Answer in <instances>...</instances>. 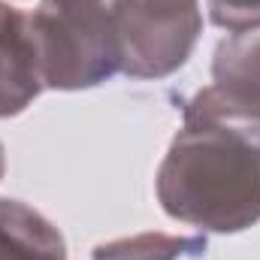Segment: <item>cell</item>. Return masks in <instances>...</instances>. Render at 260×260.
Returning a JSON list of instances; mask_svg holds the SVG:
<instances>
[{
  "mask_svg": "<svg viewBox=\"0 0 260 260\" xmlns=\"http://www.w3.org/2000/svg\"><path fill=\"white\" fill-rule=\"evenodd\" d=\"M160 209L209 233H242L260 221V124L185 103L154 179Z\"/></svg>",
  "mask_w": 260,
  "mask_h": 260,
  "instance_id": "cell-1",
  "label": "cell"
},
{
  "mask_svg": "<svg viewBox=\"0 0 260 260\" xmlns=\"http://www.w3.org/2000/svg\"><path fill=\"white\" fill-rule=\"evenodd\" d=\"M27 12L43 88L85 91L121 73V46L109 3L76 9L40 3Z\"/></svg>",
  "mask_w": 260,
  "mask_h": 260,
  "instance_id": "cell-2",
  "label": "cell"
},
{
  "mask_svg": "<svg viewBox=\"0 0 260 260\" xmlns=\"http://www.w3.org/2000/svg\"><path fill=\"white\" fill-rule=\"evenodd\" d=\"M121 46V73L167 79L194 55L203 34L200 0H109Z\"/></svg>",
  "mask_w": 260,
  "mask_h": 260,
  "instance_id": "cell-3",
  "label": "cell"
},
{
  "mask_svg": "<svg viewBox=\"0 0 260 260\" xmlns=\"http://www.w3.org/2000/svg\"><path fill=\"white\" fill-rule=\"evenodd\" d=\"M191 103L260 124V34H239L218 43L212 58V85Z\"/></svg>",
  "mask_w": 260,
  "mask_h": 260,
  "instance_id": "cell-4",
  "label": "cell"
},
{
  "mask_svg": "<svg viewBox=\"0 0 260 260\" xmlns=\"http://www.w3.org/2000/svg\"><path fill=\"white\" fill-rule=\"evenodd\" d=\"M43 94L30 12L0 0V118L24 112Z\"/></svg>",
  "mask_w": 260,
  "mask_h": 260,
  "instance_id": "cell-5",
  "label": "cell"
},
{
  "mask_svg": "<svg viewBox=\"0 0 260 260\" xmlns=\"http://www.w3.org/2000/svg\"><path fill=\"white\" fill-rule=\"evenodd\" d=\"M206 251V236H173V233H136L124 239L100 242L91 260H188Z\"/></svg>",
  "mask_w": 260,
  "mask_h": 260,
  "instance_id": "cell-6",
  "label": "cell"
},
{
  "mask_svg": "<svg viewBox=\"0 0 260 260\" xmlns=\"http://www.w3.org/2000/svg\"><path fill=\"white\" fill-rule=\"evenodd\" d=\"M206 12L227 37L260 34V0H206Z\"/></svg>",
  "mask_w": 260,
  "mask_h": 260,
  "instance_id": "cell-7",
  "label": "cell"
},
{
  "mask_svg": "<svg viewBox=\"0 0 260 260\" xmlns=\"http://www.w3.org/2000/svg\"><path fill=\"white\" fill-rule=\"evenodd\" d=\"M40 3H52V6H70V9H76V6H103V3H109V0H40Z\"/></svg>",
  "mask_w": 260,
  "mask_h": 260,
  "instance_id": "cell-8",
  "label": "cell"
},
{
  "mask_svg": "<svg viewBox=\"0 0 260 260\" xmlns=\"http://www.w3.org/2000/svg\"><path fill=\"white\" fill-rule=\"evenodd\" d=\"M3 173H6V148L0 142V179H3Z\"/></svg>",
  "mask_w": 260,
  "mask_h": 260,
  "instance_id": "cell-9",
  "label": "cell"
}]
</instances>
